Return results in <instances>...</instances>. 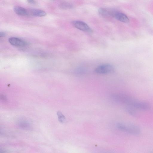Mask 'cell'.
Here are the masks:
<instances>
[{
	"label": "cell",
	"mask_w": 153,
	"mask_h": 153,
	"mask_svg": "<svg viewBox=\"0 0 153 153\" xmlns=\"http://www.w3.org/2000/svg\"><path fill=\"white\" fill-rule=\"evenodd\" d=\"M28 15L36 16H43L46 15L44 11L39 9H32L28 10Z\"/></svg>",
	"instance_id": "7"
},
{
	"label": "cell",
	"mask_w": 153,
	"mask_h": 153,
	"mask_svg": "<svg viewBox=\"0 0 153 153\" xmlns=\"http://www.w3.org/2000/svg\"><path fill=\"white\" fill-rule=\"evenodd\" d=\"M117 128L123 131L133 135H138L140 132V128L133 124L120 123L116 125Z\"/></svg>",
	"instance_id": "1"
},
{
	"label": "cell",
	"mask_w": 153,
	"mask_h": 153,
	"mask_svg": "<svg viewBox=\"0 0 153 153\" xmlns=\"http://www.w3.org/2000/svg\"><path fill=\"white\" fill-rule=\"evenodd\" d=\"M98 11L99 13L103 16L113 17L117 11L114 10L103 8H99Z\"/></svg>",
	"instance_id": "5"
},
{
	"label": "cell",
	"mask_w": 153,
	"mask_h": 153,
	"mask_svg": "<svg viewBox=\"0 0 153 153\" xmlns=\"http://www.w3.org/2000/svg\"><path fill=\"white\" fill-rule=\"evenodd\" d=\"M73 26L76 28L82 31L91 33L92 30L91 28L85 22L79 21H75L72 22Z\"/></svg>",
	"instance_id": "3"
},
{
	"label": "cell",
	"mask_w": 153,
	"mask_h": 153,
	"mask_svg": "<svg viewBox=\"0 0 153 153\" xmlns=\"http://www.w3.org/2000/svg\"><path fill=\"white\" fill-rule=\"evenodd\" d=\"M27 1L30 4H35L36 3L35 0H27Z\"/></svg>",
	"instance_id": "13"
},
{
	"label": "cell",
	"mask_w": 153,
	"mask_h": 153,
	"mask_svg": "<svg viewBox=\"0 0 153 153\" xmlns=\"http://www.w3.org/2000/svg\"><path fill=\"white\" fill-rule=\"evenodd\" d=\"M59 6L60 8L63 9H69L73 7V5L71 4L66 1L62 2Z\"/></svg>",
	"instance_id": "11"
},
{
	"label": "cell",
	"mask_w": 153,
	"mask_h": 153,
	"mask_svg": "<svg viewBox=\"0 0 153 153\" xmlns=\"http://www.w3.org/2000/svg\"><path fill=\"white\" fill-rule=\"evenodd\" d=\"M8 40L11 44L16 47H24L28 45V43L27 42L17 37L10 38Z\"/></svg>",
	"instance_id": "4"
},
{
	"label": "cell",
	"mask_w": 153,
	"mask_h": 153,
	"mask_svg": "<svg viewBox=\"0 0 153 153\" xmlns=\"http://www.w3.org/2000/svg\"><path fill=\"white\" fill-rule=\"evenodd\" d=\"M57 114L59 121L61 123L65 122L66 120V118L64 115L59 111H58L57 113Z\"/></svg>",
	"instance_id": "12"
},
{
	"label": "cell",
	"mask_w": 153,
	"mask_h": 153,
	"mask_svg": "<svg viewBox=\"0 0 153 153\" xmlns=\"http://www.w3.org/2000/svg\"><path fill=\"white\" fill-rule=\"evenodd\" d=\"M114 17L118 20L124 23H128L129 20L127 16L123 13L117 11Z\"/></svg>",
	"instance_id": "6"
},
{
	"label": "cell",
	"mask_w": 153,
	"mask_h": 153,
	"mask_svg": "<svg viewBox=\"0 0 153 153\" xmlns=\"http://www.w3.org/2000/svg\"><path fill=\"white\" fill-rule=\"evenodd\" d=\"M1 99L5 101L6 100L5 97L3 95H1Z\"/></svg>",
	"instance_id": "15"
},
{
	"label": "cell",
	"mask_w": 153,
	"mask_h": 153,
	"mask_svg": "<svg viewBox=\"0 0 153 153\" xmlns=\"http://www.w3.org/2000/svg\"><path fill=\"white\" fill-rule=\"evenodd\" d=\"M6 35V33L3 32H0V37H3L5 36Z\"/></svg>",
	"instance_id": "14"
},
{
	"label": "cell",
	"mask_w": 153,
	"mask_h": 153,
	"mask_svg": "<svg viewBox=\"0 0 153 153\" xmlns=\"http://www.w3.org/2000/svg\"><path fill=\"white\" fill-rule=\"evenodd\" d=\"M18 125L19 127L24 129H29L31 127L29 122L25 120H20L18 123Z\"/></svg>",
	"instance_id": "9"
},
{
	"label": "cell",
	"mask_w": 153,
	"mask_h": 153,
	"mask_svg": "<svg viewBox=\"0 0 153 153\" xmlns=\"http://www.w3.org/2000/svg\"><path fill=\"white\" fill-rule=\"evenodd\" d=\"M134 107L128 105H127L125 107V110L129 114L134 117H137L138 114Z\"/></svg>",
	"instance_id": "10"
},
{
	"label": "cell",
	"mask_w": 153,
	"mask_h": 153,
	"mask_svg": "<svg viewBox=\"0 0 153 153\" xmlns=\"http://www.w3.org/2000/svg\"><path fill=\"white\" fill-rule=\"evenodd\" d=\"M13 10L14 12L17 15L23 16H29L28 10L23 7L16 6L14 7Z\"/></svg>",
	"instance_id": "8"
},
{
	"label": "cell",
	"mask_w": 153,
	"mask_h": 153,
	"mask_svg": "<svg viewBox=\"0 0 153 153\" xmlns=\"http://www.w3.org/2000/svg\"><path fill=\"white\" fill-rule=\"evenodd\" d=\"M114 68L111 65L104 64L97 67L94 70L95 72L100 74H106L114 72Z\"/></svg>",
	"instance_id": "2"
}]
</instances>
